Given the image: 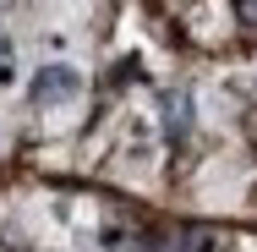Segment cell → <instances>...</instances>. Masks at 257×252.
I'll return each mask as SVG.
<instances>
[{
  "label": "cell",
  "mask_w": 257,
  "mask_h": 252,
  "mask_svg": "<svg viewBox=\"0 0 257 252\" xmlns=\"http://www.w3.org/2000/svg\"><path fill=\"white\" fill-rule=\"evenodd\" d=\"M241 22H257V6H252V0L241 6Z\"/></svg>",
  "instance_id": "277c9868"
},
{
  "label": "cell",
  "mask_w": 257,
  "mask_h": 252,
  "mask_svg": "<svg viewBox=\"0 0 257 252\" xmlns=\"http://www.w3.org/2000/svg\"><path fill=\"white\" fill-rule=\"evenodd\" d=\"M154 252H213V236H208L203 225H186V230H175V236L154 241Z\"/></svg>",
  "instance_id": "7a4b0ae2"
},
{
  "label": "cell",
  "mask_w": 257,
  "mask_h": 252,
  "mask_svg": "<svg viewBox=\"0 0 257 252\" xmlns=\"http://www.w3.org/2000/svg\"><path fill=\"white\" fill-rule=\"evenodd\" d=\"M164 126H170V137H186V126H192V99L186 94L164 99Z\"/></svg>",
  "instance_id": "3957f363"
},
{
  "label": "cell",
  "mask_w": 257,
  "mask_h": 252,
  "mask_svg": "<svg viewBox=\"0 0 257 252\" xmlns=\"http://www.w3.org/2000/svg\"><path fill=\"white\" fill-rule=\"evenodd\" d=\"M77 88H82V71L77 66H44L33 77V99L39 104H60V99H71Z\"/></svg>",
  "instance_id": "6da1fadb"
},
{
  "label": "cell",
  "mask_w": 257,
  "mask_h": 252,
  "mask_svg": "<svg viewBox=\"0 0 257 252\" xmlns=\"http://www.w3.org/2000/svg\"><path fill=\"white\" fill-rule=\"evenodd\" d=\"M252 203H257V187H252Z\"/></svg>",
  "instance_id": "5b68a950"
}]
</instances>
